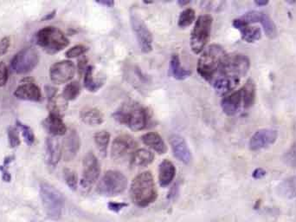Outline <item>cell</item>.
Here are the masks:
<instances>
[{
	"label": "cell",
	"mask_w": 296,
	"mask_h": 222,
	"mask_svg": "<svg viewBox=\"0 0 296 222\" xmlns=\"http://www.w3.org/2000/svg\"><path fill=\"white\" fill-rule=\"evenodd\" d=\"M130 198L136 206L146 207L158 198V190L153 175L150 171L136 175L130 186Z\"/></svg>",
	"instance_id": "cell-1"
},
{
	"label": "cell",
	"mask_w": 296,
	"mask_h": 222,
	"mask_svg": "<svg viewBox=\"0 0 296 222\" xmlns=\"http://www.w3.org/2000/svg\"><path fill=\"white\" fill-rule=\"evenodd\" d=\"M227 56L220 45H211L205 48L198 62V72L200 77L208 82L214 81Z\"/></svg>",
	"instance_id": "cell-2"
},
{
	"label": "cell",
	"mask_w": 296,
	"mask_h": 222,
	"mask_svg": "<svg viewBox=\"0 0 296 222\" xmlns=\"http://www.w3.org/2000/svg\"><path fill=\"white\" fill-rule=\"evenodd\" d=\"M113 116L120 123L126 125L134 131H143L149 122L147 110L135 102H127L124 104L115 111Z\"/></svg>",
	"instance_id": "cell-3"
},
{
	"label": "cell",
	"mask_w": 296,
	"mask_h": 222,
	"mask_svg": "<svg viewBox=\"0 0 296 222\" xmlns=\"http://www.w3.org/2000/svg\"><path fill=\"white\" fill-rule=\"evenodd\" d=\"M39 194L42 204L48 218L53 220L60 219L64 207V198L62 193L51 184L42 182Z\"/></svg>",
	"instance_id": "cell-4"
},
{
	"label": "cell",
	"mask_w": 296,
	"mask_h": 222,
	"mask_svg": "<svg viewBox=\"0 0 296 222\" xmlns=\"http://www.w3.org/2000/svg\"><path fill=\"white\" fill-rule=\"evenodd\" d=\"M37 45L48 54H56L70 45L64 33L54 26L44 27L36 34Z\"/></svg>",
	"instance_id": "cell-5"
},
{
	"label": "cell",
	"mask_w": 296,
	"mask_h": 222,
	"mask_svg": "<svg viewBox=\"0 0 296 222\" xmlns=\"http://www.w3.org/2000/svg\"><path fill=\"white\" fill-rule=\"evenodd\" d=\"M127 184V178L121 172L109 170L99 181L96 191L100 196L114 197L122 194L126 189Z\"/></svg>",
	"instance_id": "cell-6"
},
{
	"label": "cell",
	"mask_w": 296,
	"mask_h": 222,
	"mask_svg": "<svg viewBox=\"0 0 296 222\" xmlns=\"http://www.w3.org/2000/svg\"><path fill=\"white\" fill-rule=\"evenodd\" d=\"M213 18L210 15H201L196 18L191 36V48L193 53L202 52L211 35Z\"/></svg>",
	"instance_id": "cell-7"
},
{
	"label": "cell",
	"mask_w": 296,
	"mask_h": 222,
	"mask_svg": "<svg viewBox=\"0 0 296 222\" xmlns=\"http://www.w3.org/2000/svg\"><path fill=\"white\" fill-rule=\"evenodd\" d=\"M250 62L243 54L228 55L217 77H227L240 80L249 71Z\"/></svg>",
	"instance_id": "cell-8"
},
{
	"label": "cell",
	"mask_w": 296,
	"mask_h": 222,
	"mask_svg": "<svg viewBox=\"0 0 296 222\" xmlns=\"http://www.w3.org/2000/svg\"><path fill=\"white\" fill-rule=\"evenodd\" d=\"M101 167L95 154L88 152L82 162V174L80 186L82 190L89 191L100 177Z\"/></svg>",
	"instance_id": "cell-9"
},
{
	"label": "cell",
	"mask_w": 296,
	"mask_h": 222,
	"mask_svg": "<svg viewBox=\"0 0 296 222\" xmlns=\"http://www.w3.org/2000/svg\"><path fill=\"white\" fill-rule=\"evenodd\" d=\"M39 62V52L35 48L27 47L15 55L11 62V66L17 74L24 75L32 71Z\"/></svg>",
	"instance_id": "cell-10"
},
{
	"label": "cell",
	"mask_w": 296,
	"mask_h": 222,
	"mask_svg": "<svg viewBox=\"0 0 296 222\" xmlns=\"http://www.w3.org/2000/svg\"><path fill=\"white\" fill-rule=\"evenodd\" d=\"M130 20L141 51L144 53H149L153 51V34L150 31L147 24H145L143 19H141L135 12H131Z\"/></svg>",
	"instance_id": "cell-11"
},
{
	"label": "cell",
	"mask_w": 296,
	"mask_h": 222,
	"mask_svg": "<svg viewBox=\"0 0 296 222\" xmlns=\"http://www.w3.org/2000/svg\"><path fill=\"white\" fill-rule=\"evenodd\" d=\"M76 74V66L70 60L54 64L50 69V80L55 84H63L72 80Z\"/></svg>",
	"instance_id": "cell-12"
},
{
	"label": "cell",
	"mask_w": 296,
	"mask_h": 222,
	"mask_svg": "<svg viewBox=\"0 0 296 222\" xmlns=\"http://www.w3.org/2000/svg\"><path fill=\"white\" fill-rule=\"evenodd\" d=\"M137 142L129 135H120L112 143L111 156L114 160H121L128 154H134Z\"/></svg>",
	"instance_id": "cell-13"
},
{
	"label": "cell",
	"mask_w": 296,
	"mask_h": 222,
	"mask_svg": "<svg viewBox=\"0 0 296 222\" xmlns=\"http://www.w3.org/2000/svg\"><path fill=\"white\" fill-rule=\"evenodd\" d=\"M277 132L270 129H262L256 131L249 141V148L251 150L256 151L261 148H267L276 142Z\"/></svg>",
	"instance_id": "cell-14"
},
{
	"label": "cell",
	"mask_w": 296,
	"mask_h": 222,
	"mask_svg": "<svg viewBox=\"0 0 296 222\" xmlns=\"http://www.w3.org/2000/svg\"><path fill=\"white\" fill-rule=\"evenodd\" d=\"M171 148L173 150V155L176 157L178 160L185 164H189L191 161V153L190 148L188 147L187 142L181 136L179 135H172L170 138Z\"/></svg>",
	"instance_id": "cell-15"
},
{
	"label": "cell",
	"mask_w": 296,
	"mask_h": 222,
	"mask_svg": "<svg viewBox=\"0 0 296 222\" xmlns=\"http://www.w3.org/2000/svg\"><path fill=\"white\" fill-rule=\"evenodd\" d=\"M14 96L19 100L30 102H40L42 100L41 89L33 82L26 81L18 86Z\"/></svg>",
	"instance_id": "cell-16"
},
{
	"label": "cell",
	"mask_w": 296,
	"mask_h": 222,
	"mask_svg": "<svg viewBox=\"0 0 296 222\" xmlns=\"http://www.w3.org/2000/svg\"><path fill=\"white\" fill-rule=\"evenodd\" d=\"M81 147V140L77 131H70L62 143V156L65 162H71L77 156Z\"/></svg>",
	"instance_id": "cell-17"
},
{
	"label": "cell",
	"mask_w": 296,
	"mask_h": 222,
	"mask_svg": "<svg viewBox=\"0 0 296 222\" xmlns=\"http://www.w3.org/2000/svg\"><path fill=\"white\" fill-rule=\"evenodd\" d=\"M44 126L52 137H61L67 133V128L62 116L57 113L50 112L47 118L44 120Z\"/></svg>",
	"instance_id": "cell-18"
},
{
	"label": "cell",
	"mask_w": 296,
	"mask_h": 222,
	"mask_svg": "<svg viewBox=\"0 0 296 222\" xmlns=\"http://www.w3.org/2000/svg\"><path fill=\"white\" fill-rule=\"evenodd\" d=\"M46 159L49 165L56 167L62 156V146L61 142L55 137H48L45 142Z\"/></svg>",
	"instance_id": "cell-19"
},
{
	"label": "cell",
	"mask_w": 296,
	"mask_h": 222,
	"mask_svg": "<svg viewBox=\"0 0 296 222\" xmlns=\"http://www.w3.org/2000/svg\"><path fill=\"white\" fill-rule=\"evenodd\" d=\"M242 103L243 95L241 89H239L238 91L233 92L225 98H223L221 102V107L227 116H234L240 109Z\"/></svg>",
	"instance_id": "cell-20"
},
{
	"label": "cell",
	"mask_w": 296,
	"mask_h": 222,
	"mask_svg": "<svg viewBox=\"0 0 296 222\" xmlns=\"http://www.w3.org/2000/svg\"><path fill=\"white\" fill-rule=\"evenodd\" d=\"M233 26L240 30L242 38L247 43H255L261 39V31L259 27L249 26L241 18L233 21Z\"/></svg>",
	"instance_id": "cell-21"
},
{
	"label": "cell",
	"mask_w": 296,
	"mask_h": 222,
	"mask_svg": "<svg viewBox=\"0 0 296 222\" xmlns=\"http://www.w3.org/2000/svg\"><path fill=\"white\" fill-rule=\"evenodd\" d=\"M176 175V169L171 161L165 159L158 166V181L161 187H168Z\"/></svg>",
	"instance_id": "cell-22"
},
{
	"label": "cell",
	"mask_w": 296,
	"mask_h": 222,
	"mask_svg": "<svg viewBox=\"0 0 296 222\" xmlns=\"http://www.w3.org/2000/svg\"><path fill=\"white\" fill-rule=\"evenodd\" d=\"M141 141L145 145L152 148L153 151L159 154H164L168 152V146L162 139V137L155 132L145 134L141 137Z\"/></svg>",
	"instance_id": "cell-23"
},
{
	"label": "cell",
	"mask_w": 296,
	"mask_h": 222,
	"mask_svg": "<svg viewBox=\"0 0 296 222\" xmlns=\"http://www.w3.org/2000/svg\"><path fill=\"white\" fill-rule=\"evenodd\" d=\"M154 154L147 149L141 148L134 152L131 156L130 164L134 168H144L153 163Z\"/></svg>",
	"instance_id": "cell-24"
},
{
	"label": "cell",
	"mask_w": 296,
	"mask_h": 222,
	"mask_svg": "<svg viewBox=\"0 0 296 222\" xmlns=\"http://www.w3.org/2000/svg\"><path fill=\"white\" fill-rule=\"evenodd\" d=\"M276 193L282 198L288 200L296 198V175L287 178L279 184Z\"/></svg>",
	"instance_id": "cell-25"
},
{
	"label": "cell",
	"mask_w": 296,
	"mask_h": 222,
	"mask_svg": "<svg viewBox=\"0 0 296 222\" xmlns=\"http://www.w3.org/2000/svg\"><path fill=\"white\" fill-rule=\"evenodd\" d=\"M81 118L85 124L89 126H96L103 123L104 121V115L100 110L96 108L88 107L82 110Z\"/></svg>",
	"instance_id": "cell-26"
},
{
	"label": "cell",
	"mask_w": 296,
	"mask_h": 222,
	"mask_svg": "<svg viewBox=\"0 0 296 222\" xmlns=\"http://www.w3.org/2000/svg\"><path fill=\"white\" fill-rule=\"evenodd\" d=\"M240 83L239 79L227 77H217L213 81L215 90L219 94H226L232 91Z\"/></svg>",
	"instance_id": "cell-27"
},
{
	"label": "cell",
	"mask_w": 296,
	"mask_h": 222,
	"mask_svg": "<svg viewBox=\"0 0 296 222\" xmlns=\"http://www.w3.org/2000/svg\"><path fill=\"white\" fill-rule=\"evenodd\" d=\"M171 71L173 77L177 80H185L191 75V71L181 66L180 58L178 54H173L171 57Z\"/></svg>",
	"instance_id": "cell-28"
},
{
	"label": "cell",
	"mask_w": 296,
	"mask_h": 222,
	"mask_svg": "<svg viewBox=\"0 0 296 222\" xmlns=\"http://www.w3.org/2000/svg\"><path fill=\"white\" fill-rule=\"evenodd\" d=\"M243 95V104L245 109L252 106L255 100V84L253 80L249 79L241 89Z\"/></svg>",
	"instance_id": "cell-29"
},
{
	"label": "cell",
	"mask_w": 296,
	"mask_h": 222,
	"mask_svg": "<svg viewBox=\"0 0 296 222\" xmlns=\"http://www.w3.org/2000/svg\"><path fill=\"white\" fill-rule=\"evenodd\" d=\"M258 22H260L262 24L264 33L267 35L268 38H270V39L276 38L277 36V29H276V24H274V22L270 16L267 15L266 13H264V12H260Z\"/></svg>",
	"instance_id": "cell-30"
},
{
	"label": "cell",
	"mask_w": 296,
	"mask_h": 222,
	"mask_svg": "<svg viewBox=\"0 0 296 222\" xmlns=\"http://www.w3.org/2000/svg\"><path fill=\"white\" fill-rule=\"evenodd\" d=\"M94 142L96 144L98 150L103 156H105L108 150L109 141H110V134L106 131H99L94 134Z\"/></svg>",
	"instance_id": "cell-31"
},
{
	"label": "cell",
	"mask_w": 296,
	"mask_h": 222,
	"mask_svg": "<svg viewBox=\"0 0 296 222\" xmlns=\"http://www.w3.org/2000/svg\"><path fill=\"white\" fill-rule=\"evenodd\" d=\"M102 82L96 80L93 76V67L88 66L85 70V77H84V87L88 91L95 92L103 86Z\"/></svg>",
	"instance_id": "cell-32"
},
{
	"label": "cell",
	"mask_w": 296,
	"mask_h": 222,
	"mask_svg": "<svg viewBox=\"0 0 296 222\" xmlns=\"http://www.w3.org/2000/svg\"><path fill=\"white\" fill-rule=\"evenodd\" d=\"M81 93V85L77 81L68 83L62 90V97L66 101H73Z\"/></svg>",
	"instance_id": "cell-33"
},
{
	"label": "cell",
	"mask_w": 296,
	"mask_h": 222,
	"mask_svg": "<svg viewBox=\"0 0 296 222\" xmlns=\"http://www.w3.org/2000/svg\"><path fill=\"white\" fill-rule=\"evenodd\" d=\"M48 108L50 110V112L57 113L61 115V112L64 111L67 108V101L64 98L61 97H54L49 100Z\"/></svg>",
	"instance_id": "cell-34"
},
{
	"label": "cell",
	"mask_w": 296,
	"mask_h": 222,
	"mask_svg": "<svg viewBox=\"0 0 296 222\" xmlns=\"http://www.w3.org/2000/svg\"><path fill=\"white\" fill-rule=\"evenodd\" d=\"M195 18H196V13L194 12V10L187 8L180 13L179 21H178V25L181 28L190 26L191 24H193Z\"/></svg>",
	"instance_id": "cell-35"
},
{
	"label": "cell",
	"mask_w": 296,
	"mask_h": 222,
	"mask_svg": "<svg viewBox=\"0 0 296 222\" xmlns=\"http://www.w3.org/2000/svg\"><path fill=\"white\" fill-rule=\"evenodd\" d=\"M63 178L65 182L67 184L68 187L71 190L76 191L78 187V178H77V173L71 169H63Z\"/></svg>",
	"instance_id": "cell-36"
},
{
	"label": "cell",
	"mask_w": 296,
	"mask_h": 222,
	"mask_svg": "<svg viewBox=\"0 0 296 222\" xmlns=\"http://www.w3.org/2000/svg\"><path fill=\"white\" fill-rule=\"evenodd\" d=\"M17 126L20 129L22 137L25 143L28 145H32L35 142V135L33 133L32 130L28 125L24 124L19 121H17Z\"/></svg>",
	"instance_id": "cell-37"
},
{
	"label": "cell",
	"mask_w": 296,
	"mask_h": 222,
	"mask_svg": "<svg viewBox=\"0 0 296 222\" xmlns=\"http://www.w3.org/2000/svg\"><path fill=\"white\" fill-rule=\"evenodd\" d=\"M7 134H8V139H9V144L11 148H17L20 145V137H19V133H18L17 129L10 128Z\"/></svg>",
	"instance_id": "cell-38"
},
{
	"label": "cell",
	"mask_w": 296,
	"mask_h": 222,
	"mask_svg": "<svg viewBox=\"0 0 296 222\" xmlns=\"http://www.w3.org/2000/svg\"><path fill=\"white\" fill-rule=\"evenodd\" d=\"M87 51H88V48L86 47V46L78 45L73 46L70 50H68L65 55H66L68 58H76V57H78V56L85 54Z\"/></svg>",
	"instance_id": "cell-39"
},
{
	"label": "cell",
	"mask_w": 296,
	"mask_h": 222,
	"mask_svg": "<svg viewBox=\"0 0 296 222\" xmlns=\"http://www.w3.org/2000/svg\"><path fill=\"white\" fill-rule=\"evenodd\" d=\"M9 77L8 69L4 62H0V88L4 87L7 83Z\"/></svg>",
	"instance_id": "cell-40"
},
{
	"label": "cell",
	"mask_w": 296,
	"mask_h": 222,
	"mask_svg": "<svg viewBox=\"0 0 296 222\" xmlns=\"http://www.w3.org/2000/svg\"><path fill=\"white\" fill-rule=\"evenodd\" d=\"M11 45V39L9 37H5L0 41V56H4L9 50Z\"/></svg>",
	"instance_id": "cell-41"
},
{
	"label": "cell",
	"mask_w": 296,
	"mask_h": 222,
	"mask_svg": "<svg viewBox=\"0 0 296 222\" xmlns=\"http://www.w3.org/2000/svg\"><path fill=\"white\" fill-rule=\"evenodd\" d=\"M126 207H127V204L124 203V202H109V210L115 212V213L120 212Z\"/></svg>",
	"instance_id": "cell-42"
},
{
	"label": "cell",
	"mask_w": 296,
	"mask_h": 222,
	"mask_svg": "<svg viewBox=\"0 0 296 222\" xmlns=\"http://www.w3.org/2000/svg\"><path fill=\"white\" fill-rule=\"evenodd\" d=\"M8 167L0 166V172H2V179L5 182H10L12 180V176L7 169Z\"/></svg>",
	"instance_id": "cell-43"
},
{
	"label": "cell",
	"mask_w": 296,
	"mask_h": 222,
	"mask_svg": "<svg viewBox=\"0 0 296 222\" xmlns=\"http://www.w3.org/2000/svg\"><path fill=\"white\" fill-rule=\"evenodd\" d=\"M266 175V171L262 169H256L255 171L253 172L252 176L254 179H261Z\"/></svg>",
	"instance_id": "cell-44"
},
{
	"label": "cell",
	"mask_w": 296,
	"mask_h": 222,
	"mask_svg": "<svg viewBox=\"0 0 296 222\" xmlns=\"http://www.w3.org/2000/svg\"><path fill=\"white\" fill-rule=\"evenodd\" d=\"M45 89H46L45 91L47 93L48 99H49V100L51 99V98H54V97H56V90H57V89L53 88V87H50V86H46V87H45Z\"/></svg>",
	"instance_id": "cell-45"
},
{
	"label": "cell",
	"mask_w": 296,
	"mask_h": 222,
	"mask_svg": "<svg viewBox=\"0 0 296 222\" xmlns=\"http://www.w3.org/2000/svg\"><path fill=\"white\" fill-rule=\"evenodd\" d=\"M97 4L102 5V6H107V7H113L115 6V2L112 0H100V1H96Z\"/></svg>",
	"instance_id": "cell-46"
},
{
	"label": "cell",
	"mask_w": 296,
	"mask_h": 222,
	"mask_svg": "<svg viewBox=\"0 0 296 222\" xmlns=\"http://www.w3.org/2000/svg\"><path fill=\"white\" fill-rule=\"evenodd\" d=\"M56 11H52V12H50V13H47L44 16V18H42V21H49L51 20L55 16H56Z\"/></svg>",
	"instance_id": "cell-47"
},
{
	"label": "cell",
	"mask_w": 296,
	"mask_h": 222,
	"mask_svg": "<svg viewBox=\"0 0 296 222\" xmlns=\"http://www.w3.org/2000/svg\"><path fill=\"white\" fill-rule=\"evenodd\" d=\"M255 3L256 4L257 6H266V5H268V4H269V1H262V0H256Z\"/></svg>",
	"instance_id": "cell-48"
},
{
	"label": "cell",
	"mask_w": 296,
	"mask_h": 222,
	"mask_svg": "<svg viewBox=\"0 0 296 222\" xmlns=\"http://www.w3.org/2000/svg\"><path fill=\"white\" fill-rule=\"evenodd\" d=\"M190 3H191V1H186V2H185V1H179V4L181 6H186V5Z\"/></svg>",
	"instance_id": "cell-49"
}]
</instances>
